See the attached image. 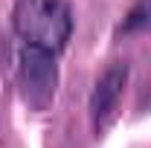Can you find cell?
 <instances>
[{
  "label": "cell",
  "mask_w": 151,
  "mask_h": 148,
  "mask_svg": "<svg viewBox=\"0 0 151 148\" xmlns=\"http://www.w3.org/2000/svg\"><path fill=\"white\" fill-rule=\"evenodd\" d=\"M12 26L23 44L58 55L73 35V12L67 0H15Z\"/></svg>",
  "instance_id": "6da1fadb"
},
{
  "label": "cell",
  "mask_w": 151,
  "mask_h": 148,
  "mask_svg": "<svg viewBox=\"0 0 151 148\" xmlns=\"http://www.w3.org/2000/svg\"><path fill=\"white\" fill-rule=\"evenodd\" d=\"M151 32V0H137L119 23V35H142Z\"/></svg>",
  "instance_id": "277c9868"
},
{
  "label": "cell",
  "mask_w": 151,
  "mask_h": 148,
  "mask_svg": "<svg viewBox=\"0 0 151 148\" xmlns=\"http://www.w3.org/2000/svg\"><path fill=\"white\" fill-rule=\"evenodd\" d=\"M128 75H131L128 61H113L96 78L93 93H90V116H93L96 128L105 125L111 119V113L116 111V105H119V99L125 93V84H128Z\"/></svg>",
  "instance_id": "3957f363"
},
{
  "label": "cell",
  "mask_w": 151,
  "mask_h": 148,
  "mask_svg": "<svg viewBox=\"0 0 151 148\" xmlns=\"http://www.w3.org/2000/svg\"><path fill=\"white\" fill-rule=\"evenodd\" d=\"M18 61H20V81L26 87V99L35 108H44L55 96V84H58L55 52L32 47V44H23Z\"/></svg>",
  "instance_id": "7a4b0ae2"
}]
</instances>
